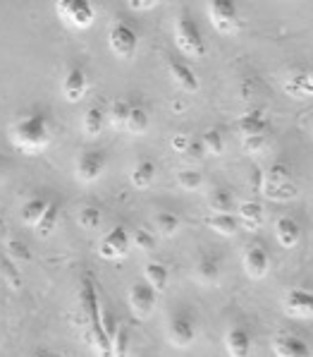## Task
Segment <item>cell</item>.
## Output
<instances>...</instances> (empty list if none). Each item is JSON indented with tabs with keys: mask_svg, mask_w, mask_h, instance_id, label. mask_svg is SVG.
I'll list each match as a JSON object with an SVG mask.
<instances>
[{
	"mask_svg": "<svg viewBox=\"0 0 313 357\" xmlns=\"http://www.w3.org/2000/svg\"><path fill=\"white\" fill-rule=\"evenodd\" d=\"M131 250V233L125 226H113L98 240V257L106 261H122Z\"/></svg>",
	"mask_w": 313,
	"mask_h": 357,
	"instance_id": "obj_9",
	"label": "cell"
},
{
	"mask_svg": "<svg viewBox=\"0 0 313 357\" xmlns=\"http://www.w3.org/2000/svg\"><path fill=\"white\" fill-rule=\"evenodd\" d=\"M261 192H263V197H268V199H273V202L294 199L296 185H294V178H292V173H289V168L284 166V163H273L261 183Z\"/></svg>",
	"mask_w": 313,
	"mask_h": 357,
	"instance_id": "obj_5",
	"label": "cell"
},
{
	"mask_svg": "<svg viewBox=\"0 0 313 357\" xmlns=\"http://www.w3.org/2000/svg\"><path fill=\"white\" fill-rule=\"evenodd\" d=\"M77 221H79V226L84 230L96 233V230L103 226V211L93 204H84L79 208V213H77Z\"/></svg>",
	"mask_w": 313,
	"mask_h": 357,
	"instance_id": "obj_31",
	"label": "cell"
},
{
	"mask_svg": "<svg viewBox=\"0 0 313 357\" xmlns=\"http://www.w3.org/2000/svg\"><path fill=\"white\" fill-rule=\"evenodd\" d=\"M158 0H127V8L136 10V13H146V10H156L158 8Z\"/></svg>",
	"mask_w": 313,
	"mask_h": 357,
	"instance_id": "obj_39",
	"label": "cell"
},
{
	"mask_svg": "<svg viewBox=\"0 0 313 357\" xmlns=\"http://www.w3.org/2000/svg\"><path fill=\"white\" fill-rule=\"evenodd\" d=\"M131 247H136L139 252L151 255V252L156 250V235H153L151 230H146V228L131 230Z\"/></svg>",
	"mask_w": 313,
	"mask_h": 357,
	"instance_id": "obj_36",
	"label": "cell"
},
{
	"mask_svg": "<svg viewBox=\"0 0 313 357\" xmlns=\"http://www.w3.org/2000/svg\"><path fill=\"white\" fill-rule=\"evenodd\" d=\"M194 278L196 283L206 285V288H213V285L220 283L223 278V261L218 255H203L194 266Z\"/></svg>",
	"mask_w": 313,
	"mask_h": 357,
	"instance_id": "obj_19",
	"label": "cell"
},
{
	"mask_svg": "<svg viewBox=\"0 0 313 357\" xmlns=\"http://www.w3.org/2000/svg\"><path fill=\"white\" fill-rule=\"evenodd\" d=\"M263 216H266V211H263V206H261V202H241L239 204V211H237V221H239V226L244 228V230H258L263 226Z\"/></svg>",
	"mask_w": 313,
	"mask_h": 357,
	"instance_id": "obj_23",
	"label": "cell"
},
{
	"mask_svg": "<svg viewBox=\"0 0 313 357\" xmlns=\"http://www.w3.org/2000/svg\"><path fill=\"white\" fill-rule=\"evenodd\" d=\"M206 226L216 235H220V238H234L239 230V221L232 213H211L206 218Z\"/></svg>",
	"mask_w": 313,
	"mask_h": 357,
	"instance_id": "obj_24",
	"label": "cell"
},
{
	"mask_svg": "<svg viewBox=\"0 0 313 357\" xmlns=\"http://www.w3.org/2000/svg\"><path fill=\"white\" fill-rule=\"evenodd\" d=\"M129 328L127 326H118L111 333V357H127L129 353Z\"/></svg>",
	"mask_w": 313,
	"mask_h": 357,
	"instance_id": "obj_34",
	"label": "cell"
},
{
	"mask_svg": "<svg viewBox=\"0 0 313 357\" xmlns=\"http://www.w3.org/2000/svg\"><path fill=\"white\" fill-rule=\"evenodd\" d=\"M5 233V226H3V223H0V235H3Z\"/></svg>",
	"mask_w": 313,
	"mask_h": 357,
	"instance_id": "obj_41",
	"label": "cell"
},
{
	"mask_svg": "<svg viewBox=\"0 0 313 357\" xmlns=\"http://www.w3.org/2000/svg\"><path fill=\"white\" fill-rule=\"evenodd\" d=\"M201 149L206 156H223L225 153V135H223V130H218V128H208L206 132L201 135Z\"/></svg>",
	"mask_w": 313,
	"mask_h": 357,
	"instance_id": "obj_28",
	"label": "cell"
},
{
	"mask_svg": "<svg viewBox=\"0 0 313 357\" xmlns=\"http://www.w3.org/2000/svg\"><path fill=\"white\" fill-rule=\"evenodd\" d=\"M179 228H182V221H179V216H175L172 211H161L156 216V230L161 238H175V235L179 233Z\"/></svg>",
	"mask_w": 313,
	"mask_h": 357,
	"instance_id": "obj_32",
	"label": "cell"
},
{
	"mask_svg": "<svg viewBox=\"0 0 313 357\" xmlns=\"http://www.w3.org/2000/svg\"><path fill=\"white\" fill-rule=\"evenodd\" d=\"M56 13H58L60 22L72 31L91 29L98 17L96 8H93L89 0H58Z\"/></svg>",
	"mask_w": 313,
	"mask_h": 357,
	"instance_id": "obj_3",
	"label": "cell"
},
{
	"mask_svg": "<svg viewBox=\"0 0 313 357\" xmlns=\"http://www.w3.org/2000/svg\"><path fill=\"white\" fill-rule=\"evenodd\" d=\"M89 75L81 65H70L67 73H65L63 82H60V91H63V98L67 103H79L84 101L86 94H89Z\"/></svg>",
	"mask_w": 313,
	"mask_h": 357,
	"instance_id": "obj_12",
	"label": "cell"
},
{
	"mask_svg": "<svg viewBox=\"0 0 313 357\" xmlns=\"http://www.w3.org/2000/svg\"><path fill=\"white\" fill-rule=\"evenodd\" d=\"M127 302H129L131 314H134L136 319H148L158 307V293L146 281H136V283H131V288L127 293Z\"/></svg>",
	"mask_w": 313,
	"mask_h": 357,
	"instance_id": "obj_11",
	"label": "cell"
},
{
	"mask_svg": "<svg viewBox=\"0 0 313 357\" xmlns=\"http://www.w3.org/2000/svg\"><path fill=\"white\" fill-rule=\"evenodd\" d=\"M206 204L211 213H232V195L227 190H213L206 197Z\"/></svg>",
	"mask_w": 313,
	"mask_h": 357,
	"instance_id": "obj_33",
	"label": "cell"
},
{
	"mask_svg": "<svg viewBox=\"0 0 313 357\" xmlns=\"http://www.w3.org/2000/svg\"><path fill=\"white\" fill-rule=\"evenodd\" d=\"M5 173V161H3V153H0V178H3Z\"/></svg>",
	"mask_w": 313,
	"mask_h": 357,
	"instance_id": "obj_40",
	"label": "cell"
},
{
	"mask_svg": "<svg viewBox=\"0 0 313 357\" xmlns=\"http://www.w3.org/2000/svg\"><path fill=\"white\" fill-rule=\"evenodd\" d=\"M46 208H48V202L41 199V197H31V199H26L19 208L22 223L29 226V228H36V223L41 221V216L46 213Z\"/></svg>",
	"mask_w": 313,
	"mask_h": 357,
	"instance_id": "obj_27",
	"label": "cell"
},
{
	"mask_svg": "<svg viewBox=\"0 0 313 357\" xmlns=\"http://www.w3.org/2000/svg\"><path fill=\"white\" fill-rule=\"evenodd\" d=\"M8 139L19 153L26 156H36L43 153L53 142V125L48 120V115L43 111H29L22 113L10 123L8 128Z\"/></svg>",
	"mask_w": 313,
	"mask_h": 357,
	"instance_id": "obj_1",
	"label": "cell"
},
{
	"mask_svg": "<svg viewBox=\"0 0 313 357\" xmlns=\"http://www.w3.org/2000/svg\"><path fill=\"white\" fill-rule=\"evenodd\" d=\"M148 125H151V115H148V111L141 103H131L129 108V118H127V130L129 135H144V132L148 130Z\"/></svg>",
	"mask_w": 313,
	"mask_h": 357,
	"instance_id": "obj_29",
	"label": "cell"
},
{
	"mask_svg": "<svg viewBox=\"0 0 313 357\" xmlns=\"http://www.w3.org/2000/svg\"><path fill=\"white\" fill-rule=\"evenodd\" d=\"M206 13H208V22H211L218 34L232 36L239 31L241 15L237 3H232V0H211V3H206Z\"/></svg>",
	"mask_w": 313,
	"mask_h": 357,
	"instance_id": "obj_6",
	"label": "cell"
},
{
	"mask_svg": "<svg viewBox=\"0 0 313 357\" xmlns=\"http://www.w3.org/2000/svg\"><path fill=\"white\" fill-rule=\"evenodd\" d=\"M168 343L186 350L196 343V321L186 310H177L168 319Z\"/></svg>",
	"mask_w": 313,
	"mask_h": 357,
	"instance_id": "obj_7",
	"label": "cell"
},
{
	"mask_svg": "<svg viewBox=\"0 0 313 357\" xmlns=\"http://www.w3.org/2000/svg\"><path fill=\"white\" fill-rule=\"evenodd\" d=\"M168 75H170V79L175 82V86L182 89L184 94H196V91L201 89L199 77H196V73L184 63V60L168 58Z\"/></svg>",
	"mask_w": 313,
	"mask_h": 357,
	"instance_id": "obj_17",
	"label": "cell"
},
{
	"mask_svg": "<svg viewBox=\"0 0 313 357\" xmlns=\"http://www.w3.org/2000/svg\"><path fill=\"white\" fill-rule=\"evenodd\" d=\"M175 43L186 58H203V53H206V43H203L199 24L184 10L175 20Z\"/></svg>",
	"mask_w": 313,
	"mask_h": 357,
	"instance_id": "obj_4",
	"label": "cell"
},
{
	"mask_svg": "<svg viewBox=\"0 0 313 357\" xmlns=\"http://www.w3.org/2000/svg\"><path fill=\"white\" fill-rule=\"evenodd\" d=\"M177 185L182 188L184 192H199L203 188V173L194 168H184L177 173Z\"/></svg>",
	"mask_w": 313,
	"mask_h": 357,
	"instance_id": "obj_35",
	"label": "cell"
},
{
	"mask_svg": "<svg viewBox=\"0 0 313 357\" xmlns=\"http://www.w3.org/2000/svg\"><path fill=\"white\" fill-rule=\"evenodd\" d=\"M144 278H146V283L151 285L156 293H163V290L170 285V268L166 266L163 261H146V266H144Z\"/></svg>",
	"mask_w": 313,
	"mask_h": 357,
	"instance_id": "obj_25",
	"label": "cell"
},
{
	"mask_svg": "<svg viewBox=\"0 0 313 357\" xmlns=\"http://www.w3.org/2000/svg\"><path fill=\"white\" fill-rule=\"evenodd\" d=\"M282 91L289 98L306 101L313 98V70H294L282 79Z\"/></svg>",
	"mask_w": 313,
	"mask_h": 357,
	"instance_id": "obj_16",
	"label": "cell"
},
{
	"mask_svg": "<svg viewBox=\"0 0 313 357\" xmlns=\"http://www.w3.org/2000/svg\"><path fill=\"white\" fill-rule=\"evenodd\" d=\"M156 180V163L151 158H139L129 168V183L134 190H148Z\"/></svg>",
	"mask_w": 313,
	"mask_h": 357,
	"instance_id": "obj_21",
	"label": "cell"
},
{
	"mask_svg": "<svg viewBox=\"0 0 313 357\" xmlns=\"http://www.w3.org/2000/svg\"><path fill=\"white\" fill-rule=\"evenodd\" d=\"M108 168V156L98 149H86L74 161V178L79 185H93L103 178Z\"/></svg>",
	"mask_w": 313,
	"mask_h": 357,
	"instance_id": "obj_8",
	"label": "cell"
},
{
	"mask_svg": "<svg viewBox=\"0 0 313 357\" xmlns=\"http://www.w3.org/2000/svg\"><path fill=\"white\" fill-rule=\"evenodd\" d=\"M31 357H41V355H31Z\"/></svg>",
	"mask_w": 313,
	"mask_h": 357,
	"instance_id": "obj_42",
	"label": "cell"
},
{
	"mask_svg": "<svg viewBox=\"0 0 313 357\" xmlns=\"http://www.w3.org/2000/svg\"><path fill=\"white\" fill-rule=\"evenodd\" d=\"M227 357H251L254 353V338L244 326H230L223 338Z\"/></svg>",
	"mask_w": 313,
	"mask_h": 357,
	"instance_id": "obj_18",
	"label": "cell"
},
{
	"mask_svg": "<svg viewBox=\"0 0 313 357\" xmlns=\"http://www.w3.org/2000/svg\"><path fill=\"white\" fill-rule=\"evenodd\" d=\"M129 108H131V101H127V98H115L111 111H108V125H111L113 130L122 132L127 128Z\"/></svg>",
	"mask_w": 313,
	"mask_h": 357,
	"instance_id": "obj_30",
	"label": "cell"
},
{
	"mask_svg": "<svg viewBox=\"0 0 313 357\" xmlns=\"http://www.w3.org/2000/svg\"><path fill=\"white\" fill-rule=\"evenodd\" d=\"M273 355L275 357H313L311 345L304 338H299L296 333L280 331L273 338Z\"/></svg>",
	"mask_w": 313,
	"mask_h": 357,
	"instance_id": "obj_15",
	"label": "cell"
},
{
	"mask_svg": "<svg viewBox=\"0 0 313 357\" xmlns=\"http://www.w3.org/2000/svg\"><path fill=\"white\" fill-rule=\"evenodd\" d=\"M282 312L292 319H313V290L292 288L282 298Z\"/></svg>",
	"mask_w": 313,
	"mask_h": 357,
	"instance_id": "obj_14",
	"label": "cell"
},
{
	"mask_svg": "<svg viewBox=\"0 0 313 357\" xmlns=\"http://www.w3.org/2000/svg\"><path fill=\"white\" fill-rule=\"evenodd\" d=\"M237 132L241 139V149L246 153H258L263 151L268 139V120L258 108H251V111L239 115L237 123Z\"/></svg>",
	"mask_w": 313,
	"mask_h": 357,
	"instance_id": "obj_2",
	"label": "cell"
},
{
	"mask_svg": "<svg viewBox=\"0 0 313 357\" xmlns=\"http://www.w3.org/2000/svg\"><path fill=\"white\" fill-rule=\"evenodd\" d=\"M194 137L189 135V132H175L172 139H170V144H172V149L179 153V156H186V151L191 149V144H194Z\"/></svg>",
	"mask_w": 313,
	"mask_h": 357,
	"instance_id": "obj_37",
	"label": "cell"
},
{
	"mask_svg": "<svg viewBox=\"0 0 313 357\" xmlns=\"http://www.w3.org/2000/svg\"><path fill=\"white\" fill-rule=\"evenodd\" d=\"M106 123H108L106 111L101 106H89L84 115H81V132L89 139H98L103 135V130H106Z\"/></svg>",
	"mask_w": 313,
	"mask_h": 357,
	"instance_id": "obj_20",
	"label": "cell"
},
{
	"mask_svg": "<svg viewBox=\"0 0 313 357\" xmlns=\"http://www.w3.org/2000/svg\"><path fill=\"white\" fill-rule=\"evenodd\" d=\"M58 223H60V204H58V202H48L46 213H43L41 221H38L36 228H34L36 238H41V240L51 238V235L56 233Z\"/></svg>",
	"mask_w": 313,
	"mask_h": 357,
	"instance_id": "obj_26",
	"label": "cell"
},
{
	"mask_svg": "<svg viewBox=\"0 0 313 357\" xmlns=\"http://www.w3.org/2000/svg\"><path fill=\"white\" fill-rule=\"evenodd\" d=\"M241 266H244V273L251 281H263L271 273V255L263 245L254 243L241 255Z\"/></svg>",
	"mask_w": 313,
	"mask_h": 357,
	"instance_id": "obj_13",
	"label": "cell"
},
{
	"mask_svg": "<svg viewBox=\"0 0 313 357\" xmlns=\"http://www.w3.org/2000/svg\"><path fill=\"white\" fill-rule=\"evenodd\" d=\"M299 238H301L299 223L289 216H280L275 221V240L280 243V247H284V250H294V247L299 245Z\"/></svg>",
	"mask_w": 313,
	"mask_h": 357,
	"instance_id": "obj_22",
	"label": "cell"
},
{
	"mask_svg": "<svg viewBox=\"0 0 313 357\" xmlns=\"http://www.w3.org/2000/svg\"><path fill=\"white\" fill-rule=\"evenodd\" d=\"M108 46L120 60H131L136 56V48H139V34L134 31V26L118 22L108 31Z\"/></svg>",
	"mask_w": 313,
	"mask_h": 357,
	"instance_id": "obj_10",
	"label": "cell"
},
{
	"mask_svg": "<svg viewBox=\"0 0 313 357\" xmlns=\"http://www.w3.org/2000/svg\"><path fill=\"white\" fill-rule=\"evenodd\" d=\"M8 250H10V257H15V259H22V261H29V259H31L29 247L22 243V240H10V243H8Z\"/></svg>",
	"mask_w": 313,
	"mask_h": 357,
	"instance_id": "obj_38",
	"label": "cell"
}]
</instances>
